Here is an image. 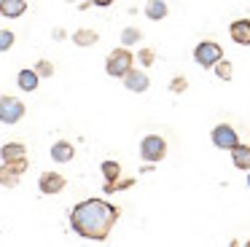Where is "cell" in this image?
I'll return each mask as SVG.
<instances>
[{
    "instance_id": "cell-1",
    "label": "cell",
    "mask_w": 250,
    "mask_h": 247,
    "mask_svg": "<svg viewBox=\"0 0 250 247\" xmlns=\"http://www.w3.org/2000/svg\"><path fill=\"white\" fill-rule=\"evenodd\" d=\"M119 215H121V209L116 204L105 202V199H86V202H78L70 209V228L78 236H83V239L103 242V239H108Z\"/></svg>"
},
{
    "instance_id": "cell-2",
    "label": "cell",
    "mask_w": 250,
    "mask_h": 247,
    "mask_svg": "<svg viewBox=\"0 0 250 247\" xmlns=\"http://www.w3.org/2000/svg\"><path fill=\"white\" fill-rule=\"evenodd\" d=\"M132 62H135V54L129 48H113L105 59V70H108L110 78H124L132 70Z\"/></svg>"
},
{
    "instance_id": "cell-3",
    "label": "cell",
    "mask_w": 250,
    "mask_h": 247,
    "mask_svg": "<svg viewBox=\"0 0 250 247\" xmlns=\"http://www.w3.org/2000/svg\"><path fill=\"white\" fill-rule=\"evenodd\" d=\"M194 59L199 67H215L223 59V48L218 46L215 41H202L199 46L194 48Z\"/></svg>"
},
{
    "instance_id": "cell-4",
    "label": "cell",
    "mask_w": 250,
    "mask_h": 247,
    "mask_svg": "<svg viewBox=\"0 0 250 247\" xmlns=\"http://www.w3.org/2000/svg\"><path fill=\"white\" fill-rule=\"evenodd\" d=\"M140 156H143V161H151V164L162 161L164 156H167V143H164V137H159V134H148V137H143Z\"/></svg>"
},
{
    "instance_id": "cell-5",
    "label": "cell",
    "mask_w": 250,
    "mask_h": 247,
    "mask_svg": "<svg viewBox=\"0 0 250 247\" xmlns=\"http://www.w3.org/2000/svg\"><path fill=\"white\" fill-rule=\"evenodd\" d=\"M24 118V102L17 100L11 94H3L0 97V121L3 124H17Z\"/></svg>"
},
{
    "instance_id": "cell-6",
    "label": "cell",
    "mask_w": 250,
    "mask_h": 247,
    "mask_svg": "<svg viewBox=\"0 0 250 247\" xmlns=\"http://www.w3.org/2000/svg\"><path fill=\"white\" fill-rule=\"evenodd\" d=\"M212 145L215 148H221V150H234L239 145V137H237V132H234L229 124H218L215 129H212Z\"/></svg>"
},
{
    "instance_id": "cell-7",
    "label": "cell",
    "mask_w": 250,
    "mask_h": 247,
    "mask_svg": "<svg viewBox=\"0 0 250 247\" xmlns=\"http://www.w3.org/2000/svg\"><path fill=\"white\" fill-rule=\"evenodd\" d=\"M65 185H67V180L60 175V172H43V175L38 177V188H41V193H46V196L60 193Z\"/></svg>"
},
{
    "instance_id": "cell-8",
    "label": "cell",
    "mask_w": 250,
    "mask_h": 247,
    "mask_svg": "<svg viewBox=\"0 0 250 247\" xmlns=\"http://www.w3.org/2000/svg\"><path fill=\"white\" fill-rule=\"evenodd\" d=\"M121 81H124V86L129 91H135V94H143V91H148V86H151V78L146 75V70H135V67H132Z\"/></svg>"
},
{
    "instance_id": "cell-9",
    "label": "cell",
    "mask_w": 250,
    "mask_h": 247,
    "mask_svg": "<svg viewBox=\"0 0 250 247\" xmlns=\"http://www.w3.org/2000/svg\"><path fill=\"white\" fill-rule=\"evenodd\" d=\"M229 35L237 46H250V19H237L229 24Z\"/></svg>"
},
{
    "instance_id": "cell-10",
    "label": "cell",
    "mask_w": 250,
    "mask_h": 247,
    "mask_svg": "<svg viewBox=\"0 0 250 247\" xmlns=\"http://www.w3.org/2000/svg\"><path fill=\"white\" fill-rule=\"evenodd\" d=\"M73 156H76V148H73V143H67V140H60V143L51 145V159H54L57 164H67V161H73Z\"/></svg>"
},
{
    "instance_id": "cell-11",
    "label": "cell",
    "mask_w": 250,
    "mask_h": 247,
    "mask_svg": "<svg viewBox=\"0 0 250 247\" xmlns=\"http://www.w3.org/2000/svg\"><path fill=\"white\" fill-rule=\"evenodd\" d=\"M24 145L22 143H6L3 148H0V159H3V164H14V161H22L24 159Z\"/></svg>"
},
{
    "instance_id": "cell-12",
    "label": "cell",
    "mask_w": 250,
    "mask_h": 247,
    "mask_svg": "<svg viewBox=\"0 0 250 247\" xmlns=\"http://www.w3.org/2000/svg\"><path fill=\"white\" fill-rule=\"evenodd\" d=\"M24 11H27L24 0H0V14L6 16V19H19Z\"/></svg>"
},
{
    "instance_id": "cell-13",
    "label": "cell",
    "mask_w": 250,
    "mask_h": 247,
    "mask_svg": "<svg viewBox=\"0 0 250 247\" xmlns=\"http://www.w3.org/2000/svg\"><path fill=\"white\" fill-rule=\"evenodd\" d=\"M231 161H234V166H237V169L250 172V145H242V143H239L237 148L231 150Z\"/></svg>"
},
{
    "instance_id": "cell-14",
    "label": "cell",
    "mask_w": 250,
    "mask_h": 247,
    "mask_svg": "<svg viewBox=\"0 0 250 247\" xmlns=\"http://www.w3.org/2000/svg\"><path fill=\"white\" fill-rule=\"evenodd\" d=\"M97 41H100V35H97L94 30H89V27H81V30L73 32V43H76V46H81V48L94 46Z\"/></svg>"
},
{
    "instance_id": "cell-15",
    "label": "cell",
    "mask_w": 250,
    "mask_h": 247,
    "mask_svg": "<svg viewBox=\"0 0 250 247\" xmlns=\"http://www.w3.org/2000/svg\"><path fill=\"white\" fill-rule=\"evenodd\" d=\"M17 83H19V89H22V91H35V89H38V83H41V78L35 75V70H19Z\"/></svg>"
},
{
    "instance_id": "cell-16",
    "label": "cell",
    "mask_w": 250,
    "mask_h": 247,
    "mask_svg": "<svg viewBox=\"0 0 250 247\" xmlns=\"http://www.w3.org/2000/svg\"><path fill=\"white\" fill-rule=\"evenodd\" d=\"M103 177H105V185H116L119 177H121V164L119 161H113V159L103 161Z\"/></svg>"
},
{
    "instance_id": "cell-17",
    "label": "cell",
    "mask_w": 250,
    "mask_h": 247,
    "mask_svg": "<svg viewBox=\"0 0 250 247\" xmlns=\"http://www.w3.org/2000/svg\"><path fill=\"white\" fill-rule=\"evenodd\" d=\"M167 14H169V8H167L164 0H151V3H146V16L148 19L159 21V19H164Z\"/></svg>"
},
{
    "instance_id": "cell-18",
    "label": "cell",
    "mask_w": 250,
    "mask_h": 247,
    "mask_svg": "<svg viewBox=\"0 0 250 247\" xmlns=\"http://www.w3.org/2000/svg\"><path fill=\"white\" fill-rule=\"evenodd\" d=\"M19 177H22V175H17L8 164L0 166V185H3V188H17L19 185Z\"/></svg>"
},
{
    "instance_id": "cell-19",
    "label": "cell",
    "mask_w": 250,
    "mask_h": 247,
    "mask_svg": "<svg viewBox=\"0 0 250 247\" xmlns=\"http://www.w3.org/2000/svg\"><path fill=\"white\" fill-rule=\"evenodd\" d=\"M143 38V32L137 30V27H124L121 30V48H126V46H132V43H137Z\"/></svg>"
},
{
    "instance_id": "cell-20",
    "label": "cell",
    "mask_w": 250,
    "mask_h": 247,
    "mask_svg": "<svg viewBox=\"0 0 250 247\" xmlns=\"http://www.w3.org/2000/svg\"><path fill=\"white\" fill-rule=\"evenodd\" d=\"M212 70H215V75L221 81H231V75H234V67H231V62H229V59H221V62H218Z\"/></svg>"
},
{
    "instance_id": "cell-21",
    "label": "cell",
    "mask_w": 250,
    "mask_h": 247,
    "mask_svg": "<svg viewBox=\"0 0 250 247\" xmlns=\"http://www.w3.org/2000/svg\"><path fill=\"white\" fill-rule=\"evenodd\" d=\"M33 70H35V75H38V78H51V75H54V64H51L49 59H41Z\"/></svg>"
},
{
    "instance_id": "cell-22",
    "label": "cell",
    "mask_w": 250,
    "mask_h": 247,
    "mask_svg": "<svg viewBox=\"0 0 250 247\" xmlns=\"http://www.w3.org/2000/svg\"><path fill=\"white\" fill-rule=\"evenodd\" d=\"M14 41H17V35L11 30H0V51H8L14 46Z\"/></svg>"
},
{
    "instance_id": "cell-23",
    "label": "cell",
    "mask_w": 250,
    "mask_h": 247,
    "mask_svg": "<svg viewBox=\"0 0 250 247\" xmlns=\"http://www.w3.org/2000/svg\"><path fill=\"white\" fill-rule=\"evenodd\" d=\"M186 89H188V81H186L183 75H175L172 83H169V91H172V94H180V91H186Z\"/></svg>"
},
{
    "instance_id": "cell-24",
    "label": "cell",
    "mask_w": 250,
    "mask_h": 247,
    "mask_svg": "<svg viewBox=\"0 0 250 247\" xmlns=\"http://www.w3.org/2000/svg\"><path fill=\"white\" fill-rule=\"evenodd\" d=\"M135 185V180L132 177H126V180H119L116 185H105V193H116V191H126V188Z\"/></svg>"
},
{
    "instance_id": "cell-25",
    "label": "cell",
    "mask_w": 250,
    "mask_h": 247,
    "mask_svg": "<svg viewBox=\"0 0 250 247\" xmlns=\"http://www.w3.org/2000/svg\"><path fill=\"white\" fill-rule=\"evenodd\" d=\"M137 59H140V64H143V67H151V64H153V59H156V57H153V51H151V48H140V51H137Z\"/></svg>"
},
{
    "instance_id": "cell-26",
    "label": "cell",
    "mask_w": 250,
    "mask_h": 247,
    "mask_svg": "<svg viewBox=\"0 0 250 247\" xmlns=\"http://www.w3.org/2000/svg\"><path fill=\"white\" fill-rule=\"evenodd\" d=\"M51 38H54V41H62V38H65V30H62V27H54V32H51Z\"/></svg>"
},
{
    "instance_id": "cell-27",
    "label": "cell",
    "mask_w": 250,
    "mask_h": 247,
    "mask_svg": "<svg viewBox=\"0 0 250 247\" xmlns=\"http://www.w3.org/2000/svg\"><path fill=\"white\" fill-rule=\"evenodd\" d=\"M229 247H239V242H237V239H231V242H229Z\"/></svg>"
},
{
    "instance_id": "cell-28",
    "label": "cell",
    "mask_w": 250,
    "mask_h": 247,
    "mask_svg": "<svg viewBox=\"0 0 250 247\" xmlns=\"http://www.w3.org/2000/svg\"><path fill=\"white\" fill-rule=\"evenodd\" d=\"M248 188H250V172H248Z\"/></svg>"
},
{
    "instance_id": "cell-29",
    "label": "cell",
    "mask_w": 250,
    "mask_h": 247,
    "mask_svg": "<svg viewBox=\"0 0 250 247\" xmlns=\"http://www.w3.org/2000/svg\"><path fill=\"white\" fill-rule=\"evenodd\" d=\"M245 247H250V239H248V242H245Z\"/></svg>"
}]
</instances>
